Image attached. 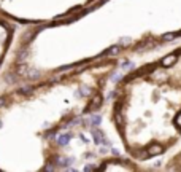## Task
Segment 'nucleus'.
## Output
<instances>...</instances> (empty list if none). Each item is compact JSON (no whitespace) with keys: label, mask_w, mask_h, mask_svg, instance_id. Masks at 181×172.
Wrapping results in <instances>:
<instances>
[{"label":"nucleus","mask_w":181,"mask_h":172,"mask_svg":"<svg viewBox=\"0 0 181 172\" xmlns=\"http://www.w3.org/2000/svg\"><path fill=\"white\" fill-rule=\"evenodd\" d=\"M175 61H176V54H170V56H167V57L162 59V65H164V67H170V65L175 64Z\"/></svg>","instance_id":"1"},{"label":"nucleus","mask_w":181,"mask_h":172,"mask_svg":"<svg viewBox=\"0 0 181 172\" xmlns=\"http://www.w3.org/2000/svg\"><path fill=\"white\" fill-rule=\"evenodd\" d=\"M100 102H102V100H100V96H99V97H95V99H94V102H92V105H91V109H92V110H94V109H97L99 105H100Z\"/></svg>","instance_id":"4"},{"label":"nucleus","mask_w":181,"mask_h":172,"mask_svg":"<svg viewBox=\"0 0 181 172\" xmlns=\"http://www.w3.org/2000/svg\"><path fill=\"white\" fill-rule=\"evenodd\" d=\"M175 124H176L178 128H181V113L176 115V118H175Z\"/></svg>","instance_id":"6"},{"label":"nucleus","mask_w":181,"mask_h":172,"mask_svg":"<svg viewBox=\"0 0 181 172\" xmlns=\"http://www.w3.org/2000/svg\"><path fill=\"white\" fill-rule=\"evenodd\" d=\"M99 123H100V117H97V115H95V117L92 118V124H94V126H97Z\"/></svg>","instance_id":"7"},{"label":"nucleus","mask_w":181,"mask_h":172,"mask_svg":"<svg viewBox=\"0 0 181 172\" xmlns=\"http://www.w3.org/2000/svg\"><path fill=\"white\" fill-rule=\"evenodd\" d=\"M176 37H178V34H165L164 35V40L168 42V40H173V38H176Z\"/></svg>","instance_id":"5"},{"label":"nucleus","mask_w":181,"mask_h":172,"mask_svg":"<svg viewBox=\"0 0 181 172\" xmlns=\"http://www.w3.org/2000/svg\"><path fill=\"white\" fill-rule=\"evenodd\" d=\"M70 137H72L70 134H65V136H61V137H59V143H61V145H65V143L70 140Z\"/></svg>","instance_id":"3"},{"label":"nucleus","mask_w":181,"mask_h":172,"mask_svg":"<svg viewBox=\"0 0 181 172\" xmlns=\"http://www.w3.org/2000/svg\"><path fill=\"white\" fill-rule=\"evenodd\" d=\"M162 151H164V150H162V147H160V145H151V147H149V150H148L149 156H154V155H160Z\"/></svg>","instance_id":"2"}]
</instances>
